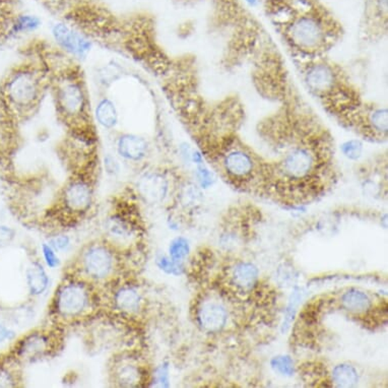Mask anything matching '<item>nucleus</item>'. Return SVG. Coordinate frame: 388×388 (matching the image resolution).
Instances as JSON below:
<instances>
[{"mask_svg":"<svg viewBox=\"0 0 388 388\" xmlns=\"http://www.w3.org/2000/svg\"><path fill=\"white\" fill-rule=\"evenodd\" d=\"M269 16L298 59L325 56L343 35L342 26L320 0Z\"/></svg>","mask_w":388,"mask_h":388,"instance_id":"nucleus-1","label":"nucleus"},{"mask_svg":"<svg viewBox=\"0 0 388 388\" xmlns=\"http://www.w3.org/2000/svg\"><path fill=\"white\" fill-rule=\"evenodd\" d=\"M41 96V77L27 66L11 70L0 87V113L14 120L27 115Z\"/></svg>","mask_w":388,"mask_h":388,"instance_id":"nucleus-2","label":"nucleus"},{"mask_svg":"<svg viewBox=\"0 0 388 388\" xmlns=\"http://www.w3.org/2000/svg\"><path fill=\"white\" fill-rule=\"evenodd\" d=\"M58 106L68 119H84L87 114L86 90L82 82L73 77H63L56 90Z\"/></svg>","mask_w":388,"mask_h":388,"instance_id":"nucleus-3","label":"nucleus"},{"mask_svg":"<svg viewBox=\"0 0 388 388\" xmlns=\"http://www.w3.org/2000/svg\"><path fill=\"white\" fill-rule=\"evenodd\" d=\"M90 303L91 295L87 285L79 281H68L58 291L55 308L61 316L75 318L89 309Z\"/></svg>","mask_w":388,"mask_h":388,"instance_id":"nucleus-4","label":"nucleus"},{"mask_svg":"<svg viewBox=\"0 0 388 388\" xmlns=\"http://www.w3.org/2000/svg\"><path fill=\"white\" fill-rule=\"evenodd\" d=\"M217 160L221 162L226 174L235 181L252 178L257 165L252 151L243 141L225 151L217 157Z\"/></svg>","mask_w":388,"mask_h":388,"instance_id":"nucleus-5","label":"nucleus"},{"mask_svg":"<svg viewBox=\"0 0 388 388\" xmlns=\"http://www.w3.org/2000/svg\"><path fill=\"white\" fill-rule=\"evenodd\" d=\"M82 266L89 278L104 280L114 271V254L105 245L90 246L82 255Z\"/></svg>","mask_w":388,"mask_h":388,"instance_id":"nucleus-6","label":"nucleus"},{"mask_svg":"<svg viewBox=\"0 0 388 388\" xmlns=\"http://www.w3.org/2000/svg\"><path fill=\"white\" fill-rule=\"evenodd\" d=\"M93 200V188L84 179H73L65 187L63 194L65 209L75 215L87 212L91 208Z\"/></svg>","mask_w":388,"mask_h":388,"instance_id":"nucleus-7","label":"nucleus"},{"mask_svg":"<svg viewBox=\"0 0 388 388\" xmlns=\"http://www.w3.org/2000/svg\"><path fill=\"white\" fill-rule=\"evenodd\" d=\"M169 180L163 173L148 171L137 180L136 189L144 202L158 205L164 202L169 193Z\"/></svg>","mask_w":388,"mask_h":388,"instance_id":"nucleus-8","label":"nucleus"},{"mask_svg":"<svg viewBox=\"0 0 388 388\" xmlns=\"http://www.w3.org/2000/svg\"><path fill=\"white\" fill-rule=\"evenodd\" d=\"M52 35L55 41L72 55L82 58L91 50V42L68 23H56L52 28Z\"/></svg>","mask_w":388,"mask_h":388,"instance_id":"nucleus-9","label":"nucleus"},{"mask_svg":"<svg viewBox=\"0 0 388 388\" xmlns=\"http://www.w3.org/2000/svg\"><path fill=\"white\" fill-rule=\"evenodd\" d=\"M116 150L124 160L139 162L148 155L149 144L146 139L137 134H124L118 137Z\"/></svg>","mask_w":388,"mask_h":388,"instance_id":"nucleus-10","label":"nucleus"},{"mask_svg":"<svg viewBox=\"0 0 388 388\" xmlns=\"http://www.w3.org/2000/svg\"><path fill=\"white\" fill-rule=\"evenodd\" d=\"M51 342L48 335L43 333H31L18 344L16 354L23 360L41 358L50 351Z\"/></svg>","mask_w":388,"mask_h":388,"instance_id":"nucleus-11","label":"nucleus"},{"mask_svg":"<svg viewBox=\"0 0 388 388\" xmlns=\"http://www.w3.org/2000/svg\"><path fill=\"white\" fill-rule=\"evenodd\" d=\"M114 378L119 387H139L143 382V369L134 359L122 358L115 363Z\"/></svg>","mask_w":388,"mask_h":388,"instance_id":"nucleus-12","label":"nucleus"},{"mask_svg":"<svg viewBox=\"0 0 388 388\" xmlns=\"http://www.w3.org/2000/svg\"><path fill=\"white\" fill-rule=\"evenodd\" d=\"M227 311L217 303L207 302L198 310V323L203 330L219 331L227 323Z\"/></svg>","mask_w":388,"mask_h":388,"instance_id":"nucleus-13","label":"nucleus"},{"mask_svg":"<svg viewBox=\"0 0 388 388\" xmlns=\"http://www.w3.org/2000/svg\"><path fill=\"white\" fill-rule=\"evenodd\" d=\"M114 305L124 313H136L141 308V296L134 286H122L115 292Z\"/></svg>","mask_w":388,"mask_h":388,"instance_id":"nucleus-14","label":"nucleus"},{"mask_svg":"<svg viewBox=\"0 0 388 388\" xmlns=\"http://www.w3.org/2000/svg\"><path fill=\"white\" fill-rule=\"evenodd\" d=\"M27 284L30 293L33 296L44 294L49 286V276L44 266L35 262L27 271Z\"/></svg>","mask_w":388,"mask_h":388,"instance_id":"nucleus-15","label":"nucleus"},{"mask_svg":"<svg viewBox=\"0 0 388 388\" xmlns=\"http://www.w3.org/2000/svg\"><path fill=\"white\" fill-rule=\"evenodd\" d=\"M106 231L111 238L119 242H126L134 236V229L126 219L115 215L106 222Z\"/></svg>","mask_w":388,"mask_h":388,"instance_id":"nucleus-16","label":"nucleus"},{"mask_svg":"<svg viewBox=\"0 0 388 388\" xmlns=\"http://www.w3.org/2000/svg\"><path fill=\"white\" fill-rule=\"evenodd\" d=\"M232 278L236 287L244 291L252 290L257 285L259 271L253 264L242 262L234 269Z\"/></svg>","mask_w":388,"mask_h":388,"instance_id":"nucleus-17","label":"nucleus"},{"mask_svg":"<svg viewBox=\"0 0 388 388\" xmlns=\"http://www.w3.org/2000/svg\"><path fill=\"white\" fill-rule=\"evenodd\" d=\"M97 122L104 129H113L118 122V111L115 104L109 98L102 99L95 110Z\"/></svg>","mask_w":388,"mask_h":388,"instance_id":"nucleus-18","label":"nucleus"},{"mask_svg":"<svg viewBox=\"0 0 388 388\" xmlns=\"http://www.w3.org/2000/svg\"><path fill=\"white\" fill-rule=\"evenodd\" d=\"M342 304L345 309L352 313H364L370 309L371 300L365 293L352 289L343 295Z\"/></svg>","mask_w":388,"mask_h":388,"instance_id":"nucleus-19","label":"nucleus"},{"mask_svg":"<svg viewBox=\"0 0 388 388\" xmlns=\"http://www.w3.org/2000/svg\"><path fill=\"white\" fill-rule=\"evenodd\" d=\"M333 380L338 387H354L358 384V372L354 367L342 364L333 369Z\"/></svg>","mask_w":388,"mask_h":388,"instance_id":"nucleus-20","label":"nucleus"},{"mask_svg":"<svg viewBox=\"0 0 388 388\" xmlns=\"http://www.w3.org/2000/svg\"><path fill=\"white\" fill-rule=\"evenodd\" d=\"M190 246L185 238L178 237L172 241L169 247L170 257L175 262H181L188 257Z\"/></svg>","mask_w":388,"mask_h":388,"instance_id":"nucleus-21","label":"nucleus"},{"mask_svg":"<svg viewBox=\"0 0 388 388\" xmlns=\"http://www.w3.org/2000/svg\"><path fill=\"white\" fill-rule=\"evenodd\" d=\"M16 16L18 15H15L14 6L0 2V36L6 34L9 30H13Z\"/></svg>","mask_w":388,"mask_h":388,"instance_id":"nucleus-22","label":"nucleus"},{"mask_svg":"<svg viewBox=\"0 0 388 388\" xmlns=\"http://www.w3.org/2000/svg\"><path fill=\"white\" fill-rule=\"evenodd\" d=\"M180 200H181L182 205H185V207L193 208L202 200V193H200L198 186L188 184V185L184 187L183 190L180 194Z\"/></svg>","mask_w":388,"mask_h":388,"instance_id":"nucleus-23","label":"nucleus"},{"mask_svg":"<svg viewBox=\"0 0 388 388\" xmlns=\"http://www.w3.org/2000/svg\"><path fill=\"white\" fill-rule=\"evenodd\" d=\"M302 299V292L299 289H296L295 292L291 296L290 300H289V304L287 309H286L285 319H284L283 328L281 330L286 331L292 323L293 318H294L296 311H297L298 305Z\"/></svg>","mask_w":388,"mask_h":388,"instance_id":"nucleus-24","label":"nucleus"},{"mask_svg":"<svg viewBox=\"0 0 388 388\" xmlns=\"http://www.w3.org/2000/svg\"><path fill=\"white\" fill-rule=\"evenodd\" d=\"M311 0H264V6L267 15L280 11V9L295 8V6H302Z\"/></svg>","mask_w":388,"mask_h":388,"instance_id":"nucleus-25","label":"nucleus"},{"mask_svg":"<svg viewBox=\"0 0 388 388\" xmlns=\"http://www.w3.org/2000/svg\"><path fill=\"white\" fill-rule=\"evenodd\" d=\"M158 269H162L166 274L173 276H180L183 274V266L181 262H175L171 257H160L157 259Z\"/></svg>","mask_w":388,"mask_h":388,"instance_id":"nucleus-26","label":"nucleus"},{"mask_svg":"<svg viewBox=\"0 0 388 388\" xmlns=\"http://www.w3.org/2000/svg\"><path fill=\"white\" fill-rule=\"evenodd\" d=\"M343 153L350 160H358L363 153V143L360 139H351L342 146Z\"/></svg>","mask_w":388,"mask_h":388,"instance_id":"nucleus-27","label":"nucleus"},{"mask_svg":"<svg viewBox=\"0 0 388 388\" xmlns=\"http://www.w3.org/2000/svg\"><path fill=\"white\" fill-rule=\"evenodd\" d=\"M271 366L283 375H292L294 372V364L290 357H276L271 361Z\"/></svg>","mask_w":388,"mask_h":388,"instance_id":"nucleus-28","label":"nucleus"},{"mask_svg":"<svg viewBox=\"0 0 388 388\" xmlns=\"http://www.w3.org/2000/svg\"><path fill=\"white\" fill-rule=\"evenodd\" d=\"M169 366L167 363L158 367L153 376V384L151 387H169Z\"/></svg>","mask_w":388,"mask_h":388,"instance_id":"nucleus-29","label":"nucleus"},{"mask_svg":"<svg viewBox=\"0 0 388 388\" xmlns=\"http://www.w3.org/2000/svg\"><path fill=\"white\" fill-rule=\"evenodd\" d=\"M196 166H198V168H196V177H198V182H200L203 188H208V187L212 185V181H214L212 173L203 165V163Z\"/></svg>","mask_w":388,"mask_h":388,"instance_id":"nucleus-30","label":"nucleus"},{"mask_svg":"<svg viewBox=\"0 0 388 388\" xmlns=\"http://www.w3.org/2000/svg\"><path fill=\"white\" fill-rule=\"evenodd\" d=\"M42 253H43L44 260L46 262L47 266L50 267V269H55L60 264L55 250L53 249V247L50 244L44 243L42 245Z\"/></svg>","mask_w":388,"mask_h":388,"instance_id":"nucleus-31","label":"nucleus"},{"mask_svg":"<svg viewBox=\"0 0 388 388\" xmlns=\"http://www.w3.org/2000/svg\"><path fill=\"white\" fill-rule=\"evenodd\" d=\"M16 387L15 374L11 369L0 366V387Z\"/></svg>","mask_w":388,"mask_h":388,"instance_id":"nucleus-32","label":"nucleus"},{"mask_svg":"<svg viewBox=\"0 0 388 388\" xmlns=\"http://www.w3.org/2000/svg\"><path fill=\"white\" fill-rule=\"evenodd\" d=\"M70 243H72V241H70V238L68 237V236L59 235L52 238L49 244H50L52 247H53V249L58 252L68 250V248H70Z\"/></svg>","mask_w":388,"mask_h":388,"instance_id":"nucleus-33","label":"nucleus"},{"mask_svg":"<svg viewBox=\"0 0 388 388\" xmlns=\"http://www.w3.org/2000/svg\"><path fill=\"white\" fill-rule=\"evenodd\" d=\"M15 237V232L8 227L0 226V247L8 245Z\"/></svg>","mask_w":388,"mask_h":388,"instance_id":"nucleus-34","label":"nucleus"},{"mask_svg":"<svg viewBox=\"0 0 388 388\" xmlns=\"http://www.w3.org/2000/svg\"><path fill=\"white\" fill-rule=\"evenodd\" d=\"M105 168L106 171H107L109 174L112 175L117 174L120 170L119 164H118L117 161H116L114 158L111 157V156H107V157L105 158Z\"/></svg>","mask_w":388,"mask_h":388,"instance_id":"nucleus-35","label":"nucleus"},{"mask_svg":"<svg viewBox=\"0 0 388 388\" xmlns=\"http://www.w3.org/2000/svg\"><path fill=\"white\" fill-rule=\"evenodd\" d=\"M13 335L14 333H11L6 326L0 324V343L4 342L6 340H9Z\"/></svg>","mask_w":388,"mask_h":388,"instance_id":"nucleus-36","label":"nucleus"},{"mask_svg":"<svg viewBox=\"0 0 388 388\" xmlns=\"http://www.w3.org/2000/svg\"><path fill=\"white\" fill-rule=\"evenodd\" d=\"M1 4H8V6H14L15 4V0H0Z\"/></svg>","mask_w":388,"mask_h":388,"instance_id":"nucleus-37","label":"nucleus"}]
</instances>
